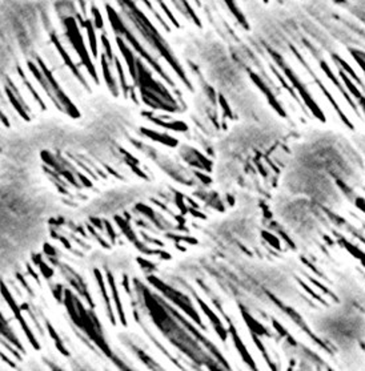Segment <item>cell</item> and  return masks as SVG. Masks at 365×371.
I'll return each mask as SVG.
<instances>
[{
	"mask_svg": "<svg viewBox=\"0 0 365 371\" xmlns=\"http://www.w3.org/2000/svg\"><path fill=\"white\" fill-rule=\"evenodd\" d=\"M291 157L323 169L338 184L357 186L364 176L361 157L347 137L329 131H315L293 147Z\"/></svg>",
	"mask_w": 365,
	"mask_h": 371,
	"instance_id": "obj_1",
	"label": "cell"
},
{
	"mask_svg": "<svg viewBox=\"0 0 365 371\" xmlns=\"http://www.w3.org/2000/svg\"><path fill=\"white\" fill-rule=\"evenodd\" d=\"M309 325L345 357L360 350V344L365 340V310L356 306L338 302L325 307L310 316Z\"/></svg>",
	"mask_w": 365,
	"mask_h": 371,
	"instance_id": "obj_2",
	"label": "cell"
},
{
	"mask_svg": "<svg viewBox=\"0 0 365 371\" xmlns=\"http://www.w3.org/2000/svg\"><path fill=\"white\" fill-rule=\"evenodd\" d=\"M281 190L307 197L328 209H337L345 199L338 182L329 173L292 157L282 173Z\"/></svg>",
	"mask_w": 365,
	"mask_h": 371,
	"instance_id": "obj_3",
	"label": "cell"
},
{
	"mask_svg": "<svg viewBox=\"0 0 365 371\" xmlns=\"http://www.w3.org/2000/svg\"><path fill=\"white\" fill-rule=\"evenodd\" d=\"M320 206L300 194L280 190L273 201V214L299 245L315 244L323 232Z\"/></svg>",
	"mask_w": 365,
	"mask_h": 371,
	"instance_id": "obj_4",
	"label": "cell"
},
{
	"mask_svg": "<svg viewBox=\"0 0 365 371\" xmlns=\"http://www.w3.org/2000/svg\"><path fill=\"white\" fill-rule=\"evenodd\" d=\"M64 28H66L67 38H68V40L71 41V44H72V47L75 48L76 53H77L79 58L82 59V62H83V64L86 66V68L88 69L90 75L92 76L93 79H95V81L97 82V75L96 71H95V67H93L90 55H88V52H87L83 36L80 34L79 25H77V23H76V20L72 16L64 17Z\"/></svg>",
	"mask_w": 365,
	"mask_h": 371,
	"instance_id": "obj_5",
	"label": "cell"
},
{
	"mask_svg": "<svg viewBox=\"0 0 365 371\" xmlns=\"http://www.w3.org/2000/svg\"><path fill=\"white\" fill-rule=\"evenodd\" d=\"M336 294L338 297V302L365 310V290L353 279L344 278L343 281H338L336 285Z\"/></svg>",
	"mask_w": 365,
	"mask_h": 371,
	"instance_id": "obj_6",
	"label": "cell"
},
{
	"mask_svg": "<svg viewBox=\"0 0 365 371\" xmlns=\"http://www.w3.org/2000/svg\"><path fill=\"white\" fill-rule=\"evenodd\" d=\"M116 41H117V47L120 48L121 53L124 56L125 63H127L128 69H129V73H131L132 79H134V81H136V80H138V64H136V62H138V60L135 58L134 52H132L131 49H129V47L125 44L124 39L121 38V36H117Z\"/></svg>",
	"mask_w": 365,
	"mask_h": 371,
	"instance_id": "obj_7",
	"label": "cell"
},
{
	"mask_svg": "<svg viewBox=\"0 0 365 371\" xmlns=\"http://www.w3.org/2000/svg\"><path fill=\"white\" fill-rule=\"evenodd\" d=\"M83 27L86 28L87 35H88L91 51H92L93 56H96L97 55V41H96V34H95V25H93V21H91L90 19H87V20H84Z\"/></svg>",
	"mask_w": 365,
	"mask_h": 371,
	"instance_id": "obj_8",
	"label": "cell"
},
{
	"mask_svg": "<svg viewBox=\"0 0 365 371\" xmlns=\"http://www.w3.org/2000/svg\"><path fill=\"white\" fill-rule=\"evenodd\" d=\"M101 68H103V76H104V80H106V82L108 84V87L111 88V91L116 95L117 93V90H116V82H115L114 77H112V75H111L110 72V67H108V63L107 60H106V56H101Z\"/></svg>",
	"mask_w": 365,
	"mask_h": 371,
	"instance_id": "obj_9",
	"label": "cell"
},
{
	"mask_svg": "<svg viewBox=\"0 0 365 371\" xmlns=\"http://www.w3.org/2000/svg\"><path fill=\"white\" fill-rule=\"evenodd\" d=\"M92 15H93V25L97 28V30H103L104 23H103V16L99 12L96 7H92Z\"/></svg>",
	"mask_w": 365,
	"mask_h": 371,
	"instance_id": "obj_10",
	"label": "cell"
},
{
	"mask_svg": "<svg viewBox=\"0 0 365 371\" xmlns=\"http://www.w3.org/2000/svg\"><path fill=\"white\" fill-rule=\"evenodd\" d=\"M101 44H103V48H104V53L107 56L110 60H114V55H112V48H111V44L110 41H108L107 36L106 35H101Z\"/></svg>",
	"mask_w": 365,
	"mask_h": 371,
	"instance_id": "obj_11",
	"label": "cell"
},
{
	"mask_svg": "<svg viewBox=\"0 0 365 371\" xmlns=\"http://www.w3.org/2000/svg\"><path fill=\"white\" fill-rule=\"evenodd\" d=\"M116 68H117V72H119V77H120V81H121V87H123V91L127 93V81H125V77H124V72H123V68H121V64L119 63V60H116Z\"/></svg>",
	"mask_w": 365,
	"mask_h": 371,
	"instance_id": "obj_12",
	"label": "cell"
},
{
	"mask_svg": "<svg viewBox=\"0 0 365 371\" xmlns=\"http://www.w3.org/2000/svg\"><path fill=\"white\" fill-rule=\"evenodd\" d=\"M141 2H143V3H144V4H145V6H147V7H148V8H149V10H151V11H152V12H153V8H152L151 3H149L148 0H141Z\"/></svg>",
	"mask_w": 365,
	"mask_h": 371,
	"instance_id": "obj_13",
	"label": "cell"
}]
</instances>
